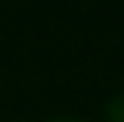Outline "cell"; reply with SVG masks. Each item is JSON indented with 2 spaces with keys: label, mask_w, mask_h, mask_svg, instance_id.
Here are the masks:
<instances>
[{
  "label": "cell",
  "mask_w": 124,
  "mask_h": 122,
  "mask_svg": "<svg viewBox=\"0 0 124 122\" xmlns=\"http://www.w3.org/2000/svg\"><path fill=\"white\" fill-rule=\"evenodd\" d=\"M105 119H108V122H124V89L116 92V94L108 100V105H105Z\"/></svg>",
  "instance_id": "cell-1"
},
{
  "label": "cell",
  "mask_w": 124,
  "mask_h": 122,
  "mask_svg": "<svg viewBox=\"0 0 124 122\" xmlns=\"http://www.w3.org/2000/svg\"><path fill=\"white\" fill-rule=\"evenodd\" d=\"M47 122H85L83 117H72V114H66V117H50Z\"/></svg>",
  "instance_id": "cell-2"
}]
</instances>
